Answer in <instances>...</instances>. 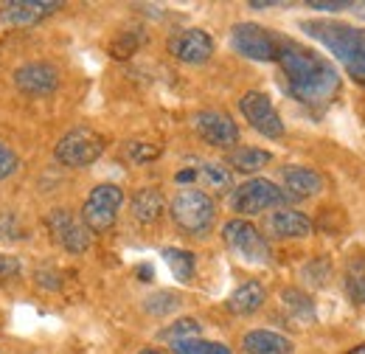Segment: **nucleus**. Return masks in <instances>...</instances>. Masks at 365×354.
I'll return each mask as SVG.
<instances>
[{
	"instance_id": "obj_19",
	"label": "nucleus",
	"mask_w": 365,
	"mask_h": 354,
	"mask_svg": "<svg viewBox=\"0 0 365 354\" xmlns=\"http://www.w3.org/2000/svg\"><path fill=\"white\" fill-rule=\"evenodd\" d=\"M130 208H133V217H135L140 225H152V222H158L163 217V211H166V203H163V194L158 191V188H138L135 194H133V203H130Z\"/></svg>"
},
{
	"instance_id": "obj_35",
	"label": "nucleus",
	"mask_w": 365,
	"mask_h": 354,
	"mask_svg": "<svg viewBox=\"0 0 365 354\" xmlns=\"http://www.w3.org/2000/svg\"><path fill=\"white\" fill-rule=\"evenodd\" d=\"M138 275H140V281H152V267L149 265L138 267Z\"/></svg>"
},
{
	"instance_id": "obj_34",
	"label": "nucleus",
	"mask_w": 365,
	"mask_h": 354,
	"mask_svg": "<svg viewBox=\"0 0 365 354\" xmlns=\"http://www.w3.org/2000/svg\"><path fill=\"white\" fill-rule=\"evenodd\" d=\"M20 273V262L14 256H3L0 253V278H14Z\"/></svg>"
},
{
	"instance_id": "obj_17",
	"label": "nucleus",
	"mask_w": 365,
	"mask_h": 354,
	"mask_svg": "<svg viewBox=\"0 0 365 354\" xmlns=\"http://www.w3.org/2000/svg\"><path fill=\"white\" fill-rule=\"evenodd\" d=\"M242 346L247 354H289L292 352V340L270 332V329H253L242 338Z\"/></svg>"
},
{
	"instance_id": "obj_18",
	"label": "nucleus",
	"mask_w": 365,
	"mask_h": 354,
	"mask_svg": "<svg viewBox=\"0 0 365 354\" xmlns=\"http://www.w3.org/2000/svg\"><path fill=\"white\" fill-rule=\"evenodd\" d=\"M267 301V290L262 281H245L239 290H233L228 298V312L233 315H253L256 310H262V304Z\"/></svg>"
},
{
	"instance_id": "obj_9",
	"label": "nucleus",
	"mask_w": 365,
	"mask_h": 354,
	"mask_svg": "<svg viewBox=\"0 0 365 354\" xmlns=\"http://www.w3.org/2000/svg\"><path fill=\"white\" fill-rule=\"evenodd\" d=\"M239 110L247 118V124L264 138H281L284 135V121H281V116H278V110L273 107L267 93H259V90L245 93L239 98Z\"/></svg>"
},
{
	"instance_id": "obj_37",
	"label": "nucleus",
	"mask_w": 365,
	"mask_h": 354,
	"mask_svg": "<svg viewBox=\"0 0 365 354\" xmlns=\"http://www.w3.org/2000/svg\"><path fill=\"white\" fill-rule=\"evenodd\" d=\"M140 354H160V352H152V349H146V352H140Z\"/></svg>"
},
{
	"instance_id": "obj_13",
	"label": "nucleus",
	"mask_w": 365,
	"mask_h": 354,
	"mask_svg": "<svg viewBox=\"0 0 365 354\" xmlns=\"http://www.w3.org/2000/svg\"><path fill=\"white\" fill-rule=\"evenodd\" d=\"M169 51L175 59H180L185 65H202L214 54V40L202 29H182L169 40Z\"/></svg>"
},
{
	"instance_id": "obj_30",
	"label": "nucleus",
	"mask_w": 365,
	"mask_h": 354,
	"mask_svg": "<svg viewBox=\"0 0 365 354\" xmlns=\"http://www.w3.org/2000/svg\"><path fill=\"white\" fill-rule=\"evenodd\" d=\"M23 225L11 211H0V239H23Z\"/></svg>"
},
{
	"instance_id": "obj_20",
	"label": "nucleus",
	"mask_w": 365,
	"mask_h": 354,
	"mask_svg": "<svg viewBox=\"0 0 365 354\" xmlns=\"http://www.w3.org/2000/svg\"><path fill=\"white\" fill-rule=\"evenodd\" d=\"M273 161V155L267 149H256V146H239L228 155V166H233V172L242 175H253L259 169H264Z\"/></svg>"
},
{
	"instance_id": "obj_32",
	"label": "nucleus",
	"mask_w": 365,
	"mask_h": 354,
	"mask_svg": "<svg viewBox=\"0 0 365 354\" xmlns=\"http://www.w3.org/2000/svg\"><path fill=\"white\" fill-rule=\"evenodd\" d=\"M20 169V161H17V155L6 146V143H0V180H6V177H11L14 172Z\"/></svg>"
},
{
	"instance_id": "obj_27",
	"label": "nucleus",
	"mask_w": 365,
	"mask_h": 354,
	"mask_svg": "<svg viewBox=\"0 0 365 354\" xmlns=\"http://www.w3.org/2000/svg\"><path fill=\"white\" fill-rule=\"evenodd\" d=\"M281 298H284V304L295 312L301 320H315L312 301H309V295H304L301 290H284V293H281Z\"/></svg>"
},
{
	"instance_id": "obj_26",
	"label": "nucleus",
	"mask_w": 365,
	"mask_h": 354,
	"mask_svg": "<svg viewBox=\"0 0 365 354\" xmlns=\"http://www.w3.org/2000/svg\"><path fill=\"white\" fill-rule=\"evenodd\" d=\"M346 293L354 304H365V265L351 262L346 270Z\"/></svg>"
},
{
	"instance_id": "obj_11",
	"label": "nucleus",
	"mask_w": 365,
	"mask_h": 354,
	"mask_svg": "<svg viewBox=\"0 0 365 354\" xmlns=\"http://www.w3.org/2000/svg\"><path fill=\"white\" fill-rule=\"evenodd\" d=\"M194 130L205 143L220 146V149H230L239 141L236 121L230 118L228 113H220V110H200L194 116Z\"/></svg>"
},
{
	"instance_id": "obj_7",
	"label": "nucleus",
	"mask_w": 365,
	"mask_h": 354,
	"mask_svg": "<svg viewBox=\"0 0 365 354\" xmlns=\"http://www.w3.org/2000/svg\"><path fill=\"white\" fill-rule=\"evenodd\" d=\"M222 239H225L230 251L247 265H267L270 262V245L253 222L228 220L222 225Z\"/></svg>"
},
{
	"instance_id": "obj_5",
	"label": "nucleus",
	"mask_w": 365,
	"mask_h": 354,
	"mask_svg": "<svg viewBox=\"0 0 365 354\" xmlns=\"http://www.w3.org/2000/svg\"><path fill=\"white\" fill-rule=\"evenodd\" d=\"M121 206H124V191H121V186H115V183H101V186H96L91 194H88L85 206H82V222H85V228H88L91 233H104V231H110V228L115 225V220H118Z\"/></svg>"
},
{
	"instance_id": "obj_3",
	"label": "nucleus",
	"mask_w": 365,
	"mask_h": 354,
	"mask_svg": "<svg viewBox=\"0 0 365 354\" xmlns=\"http://www.w3.org/2000/svg\"><path fill=\"white\" fill-rule=\"evenodd\" d=\"M169 214L182 233L205 236L217 220V206H214L211 194H205L200 188H180L175 194V200L169 203Z\"/></svg>"
},
{
	"instance_id": "obj_23",
	"label": "nucleus",
	"mask_w": 365,
	"mask_h": 354,
	"mask_svg": "<svg viewBox=\"0 0 365 354\" xmlns=\"http://www.w3.org/2000/svg\"><path fill=\"white\" fill-rule=\"evenodd\" d=\"M200 332H202L200 320H194V318H180V320H175L172 326H166L158 338H160V340H166V343H180V340L200 338Z\"/></svg>"
},
{
	"instance_id": "obj_6",
	"label": "nucleus",
	"mask_w": 365,
	"mask_h": 354,
	"mask_svg": "<svg viewBox=\"0 0 365 354\" xmlns=\"http://www.w3.org/2000/svg\"><path fill=\"white\" fill-rule=\"evenodd\" d=\"M104 152V135H98L91 127H76L71 133H65L56 143V161L62 166H71V169H85L96 163Z\"/></svg>"
},
{
	"instance_id": "obj_14",
	"label": "nucleus",
	"mask_w": 365,
	"mask_h": 354,
	"mask_svg": "<svg viewBox=\"0 0 365 354\" xmlns=\"http://www.w3.org/2000/svg\"><path fill=\"white\" fill-rule=\"evenodd\" d=\"M14 85L26 96H51L59 88V71L48 62H26L14 71Z\"/></svg>"
},
{
	"instance_id": "obj_2",
	"label": "nucleus",
	"mask_w": 365,
	"mask_h": 354,
	"mask_svg": "<svg viewBox=\"0 0 365 354\" xmlns=\"http://www.w3.org/2000/svg\"><path fill=\"white\" fill-rule=\"evenodd\" d=\"M301 29L323 43L334 59L354 76V82L365 85V29L349 26V23H334V20H304Z\"/></svg>"
},
{
	"instance_id": "obj_29",
	"label": "nucleus",
	"mask_w": 365,
	"mask_h": 354,
	"mask_svg": "<svg viewBox=\"0 0 365 354\" xmlns=\"http://www.w3.org/2000/svg\"><path fill=\"white\" fill-rule=\"evenodd\" d=\"M138 45H140V37L130 31V34H121L115 43L110 45V54H113L115 59H127V56H133V54H135Z\"/></svg>"
},
{
	"instance_id": "obj_22",
	"label": "nucleus",
	"mask_w": 365,
	"mask_h": 354,
	"mask_svg": "<svg viewBox=\"0 0 365 354\" xmlns=\"http://www.w3.org/2000/svg\"><path fill=\"white\" fill-rule=\"evenodd\" d=\"M163 259H166V265H169V270L175 273V278H178L180 284H188V281L194 278L197 259H194V253H191V251H182V248H166V251H163Z\"/></svg>"
},
{
	"instance_id": "obj_36",
	"label": "nucleus",
	"mask_w": 365,
	"mask_h": 354,
	"mask_svg": "<svg viewBox=\"0 0 365 354\" xmlns=\"http://www.w3.org/2000/svg\"><path fill=\"white\" fill-rule=\"evenodd\" d=\"M349 354H365V343H360V346H354Z\"/></svg>"
},
{
	"instance_id": "obj_21",
	"label": "nucleus",
	"mask_w": 365,
	"mask_h": 354,
	"mask_svg": "<svg viewBox=\"0 0 365 354\" xmlns=\"http://www.w3.org/2000/svg\"><path fill=\"white\" fill-rule=\"evenodd\" d=\"M191 175H194V183H202L205 188L220 191V194L233 188V175H230V169H225L222 163H211V161L197 163V166L191 169Z\"/></svg>"
},
{
	"instance_id": "obj_8",
	"label": "nucleus",
	"mask_w": 365,
	"mask_h": 354,
	"mask_svg": "<svg viewBox=\"0 0 365 354\" xmlns=\"http://www.w3.org/2000/svg\"><path fill=\"white\" fill-rule=\"evenodd\" d=\"M230 45L236 54L256 59V62H278L281 37H275L270 29L259 23H236L230 31Z\"/></svg>"
},
{
	"instance_id": "obj_24",
	"label": "nucleus",
	"mask_w": 365,
	"mask_h": 354,
	"mask_svg": "<svg viewBox=\"0 0 365 354\" xmlns=\"http://www.w3.org/2000/svg\"><path fill=\"white\" fill-rule=\"evenodd\" d=\"M175 354H230L225 343H214V340H202V338H191V340H180L172 343Z\"/></svg>"
},
{
	"instance_id": "obj_16",
	"label": "nucleus",
	"mask_w": 365,
	"mask_h": 354,
	"mask_svg": "<svg viewBox=\"0 0 365 354\" xmlns=\"http://www.w3.org/2000/svg\"><path fill=\"white\" fill-rule=\"evenodd\" d=\"M281 180H284V191L292 200L315 197L320 188H323V177L315 169H309V166H287L281 172Z\"/></svg>"
},
{
	"instance_id": "obj_10",
	"label": "nucleus",
	"mask_w": 365,
	"mask_h": 354,
	"mask_svg": "<svg viewBox=\"0 0 365 354\" xmlns=\"http://www.w3.org/2000/svg\"><path fill=\"white\" fill-rule=\"evenodd\" d=\"M48 231L51 236L68 251V253H85L91 248V231L85 228V222L76 220L68 208H53L48 214Z\"/></svg>"
},
{
	"instance_id": "obj_15",
	"label": "nucleus",
	"mask_w": 365,
	"mask_h": 354,
	"mask_svg": "<svg viewBox=\"0 0 365 354\" xmlns=\"http://www.w3.org/2000/svg\"><path fill=\"white\" fill-rule=\"evenodd\" d=\"M267 231L273 236H281V239H301V236H309L315 231L312 220L301 211H292V208H281V211H273L270 220H267Z\"/></svg>"
},
{
	"instance_id": "obj_25",
	"label": "nucleus",
	"mask_w": 365,
	"mask_h": 354,
	"mask_svg": "<svg viewBox=\"0 0 365 354\" xmlns=\"http://www.w3.org/2000/svg\"><path fill=\"white\" fill-rule=\"evenodd\" d=\"M178 307H180V295H175V293H169V290H160V293H155V295H149V298L143 301V310L149 312V315H158V318L172 315Z\"/></svg>"
},
{
	"instance_id": "obj_1",
	"label": "nucleus",
	"mask_w": 365,
	"mask_h": 354,
	"mask_svg": "<svg viewBox=\"0 0 365 354\" xmlns=\"http://www.w3.org/2000/svg\"><path fill=\"white\" fill-rule=\"evenodd\" d=\"M278 65L287 79V93L307 107H326L340 90L334 65L295 40H281Z\"/></svg>"
},
{
	"instance_id": "obj_12",
	"label": "nucleus",
	"mask_w": 365,
	"mask_h": 354,
	"mask_svg": "<svg viewBox=\"0 0 365 354\" xmlns=\"http://www.w3.org/2000/svg\"><path fill=\"white\" fill-rule=\"evenodd\" d=\"M59 9H62L59 0H11V3L0 6V26L26 29V26H34V23L51 17Z\"/></svg>"
},
{
	"instance_id": "obj_31",
	"label": "nucleus",
	"mask_w": 365,
	"mask_h": 354,
	"mask_svg": "<svg viewBox=\"0 0 365 354\" xmlns=\"http://www.w3.org/2000/svg\"><path fill=\"white\" fill-rule=\"evenodd\" d=\"M329 273H331V267H329V262H326V259H315L312 265L304 267V275H307V281H312L315 287H320V284H326Z\"/></svg>"
},
{
	"instance_id": "obj_4",
	"label": "nucleus",
	"mask_w": 365,
	"mask_h": 354,
	"mask_svg": "<svg viewBox=\"0 0 365 354\" xmlns=\"http://www.w3.org/2000/svg\"><path fill=\"white\" fill-rule=\"evenodd\" d=\"M292 197L284 191V188H278L273 180H267V177H253V180H247V183H242V186H236L233 188V194H230V208L236 211V214H242V217H256V214H262V211H267V208H278V206H284V203H289Z\"/></svg>"
},
{
	"instance_id": "obj_33",
	"label": "nucleus",
	"mask_w": 365,
	"mask_h": 354,
	"mask_svg": "<svg viewBox=\"0 0 365 354\" xmlns=\"http://www.w3.org/2000/svg\"><path fill=\"white\" fill-rule=\"evenodd\" d=\"M309 9H318V11H343V9H354V3L351 0H312V3H307Z\"/></svg>"
},
{
	"instance_id": "obj_28",
	"label": "nucleus",
	"mask_w": 365,
	"mask_h": 354,
	"mask_svg": "<svg viewBox=\"0 0 365 354\" xmlns=\"http://www.w3.org/2000/svg\"><path fill=\"white\" fill-rule=\"evenodd\" d=\"M158 155H160V149H158L155 143H143V141H130V143H127V158H130L133 163H138V166L155 161Z\"/></svg>"
}]
</instances>
